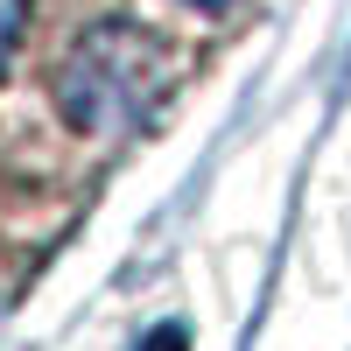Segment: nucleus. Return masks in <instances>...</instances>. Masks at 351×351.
<instances>
[{
	"instance_id": "obj_1",
	"label": "nucleus",
	"mask_w": 351,
	"mask_h": 351,
	"mask_svg": "<svg viewBox=\"0 0 351 351\" xmlns=\"http://www.w3.org/2000/svg\"><path fill=\"white\" fill-rule=\"evenodd\" d=\"M155 99H162V49L134 21L84 28L56 71V112L84 141H127L155 112Z\"/></svg>"
},
{
	"instance_id": "obj_2",
	"label": "nucleus",
	"mask_w": 351,
	"mask_h": 351,
	"mask_svg": "<svg viewBox=\"0 0 351 351\" xmlns=\"http://www.w3.org/2000/svg\"><path fill=\"white\" fill-rule=\"evenodd\" d=\"M21 14H28V0H0V64H8V49L21 36Z\"/></svg>"
},
{
	"instance_id": "obj_3",
	"label": "nucleus",
	"mask_w": 351,
	"mask_h": 351,
	"mask_svg": "<svg viewBox=\"0 0 351 351\" xmlns=\"http://www.w3.org/2000/svg\"><path fill=\"white\" fill-rule=\"evenodd\" d=\"M190 8H232V0H190Z\"/></svg>"
}]
</instances>
